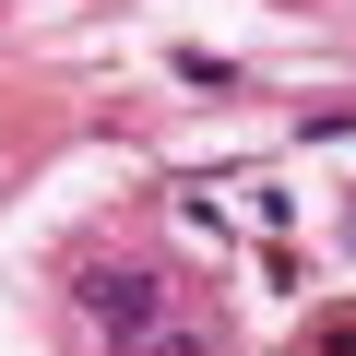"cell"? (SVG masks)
Segmentation results:
<instances>
[{
    "mask_svg": "<svg viewBox=\"0 0 356 356\" xmlns=\"http://www.w3.org/2000/svg\"><path fill=\"white\" fill-rule=\"evenodd\" d=\"M83 309H95V321H119V332H143V321H154L143 273H83Z\"/></svg>",
    "mask_w": 356,
    "mask_h": 356,
    "instance_id": "obj_1",
    "label": "cell"
},
{
    "mask_svg": "<svg viewBox=\"0 0 356 356\" xmlns=\"http://www.w3.org/2000/svg\"><path fill=\"white\" fill-rule=\"evenodd\" d=\"M297 356H356V321H309V344Z\"/></svg>",
    "mask_w": 356,
    "mask_h": 356,
    "instance_id": "obj_2",
    "label": "cell"
}]
</instances>
